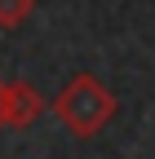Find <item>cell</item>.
<instances>
[{
    "instance_id": "obj_1",
    "label": "cell",
    "mask_w": 155,
    "mask_h": 159,
    "mask_svg": "<svg viewBox=\"0 0 155 159\" xmlns=\"http://www.w3.org/2000/svg\"><path fill=\"white\" fill-rule=\"evenodd\" d=\"M58 119H62V128L71 137H80V142H89V137H98L111 119H115V93L102 84V80H93V75H71L62 93L53 97V106H49Z\"/></svg>"
},
{
    "instance_id": "obj_2",
    "label": "cell",
    "mask_w": 155,
    "mask_h": 159,
    "mask_svg": "<svg viewBox=\"0 0 155 159\" xmlns=\"http://www.w3.org/2000/svg\"><path fill=\"white\" fill-rule=\"evenodd\" d=\"M49 111L45 93L27 80H5V128H31Z\"/></svg>"
},
{
    "instance_id": "obj_3",
    "label": "cell",
    "mask_w": 155,
    "mask_h": 159,
    "mask_svg": "<svg viewBox=\"0 0 155 159\" xmlns=\"http://www.w3.org/2000/svg\"><path fill=\"white\" fill-rule=\"evenodd\" d=\"M35 0H0V31H18L31 18Z\"/></svg>"
},
{
    "instance_id": "obj_4",
    "label": "cell",
    "mask_w": 155,
    "mask_h": 159,
    "mask_svg": "<svg viewBox=\"0 0 155 159\" xmlns=\"http://www.w3.org/2000/svg\"><path fill=\"white\" fill-rule=\"evenodd\" d=\"M0 128H5V75H0Z\"/></svg>"
}]
</instances>
